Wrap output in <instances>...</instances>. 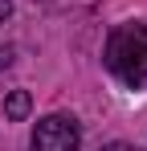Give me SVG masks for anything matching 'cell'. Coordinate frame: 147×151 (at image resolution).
Returning a JSON list of instances; mask_svg holds the SVG:
<instances>
[{"label": "cell", "mask_w": 147, "mask_h": 151, "mask_svg": "<svg viewBox=\"0 0 147 151\" xmlns=\"http://www.w3.org/2000/svg\"><path fill=\"white\" fill-rule=\"evenodd\" d=\"M29 110H33V98H29L24 90H12L8 102H4V119H24Z\"/></svg>", "instance_id": "obj_3"}, {"label": "cell", "mask_w": 147, "mask_h": 151, "mask_svg": "<svg viewBox=\"0 0 147 151\" xmlns=\"http://www.w3.org/2000/svg\"><path fill=\"white\" fill-rule=\"evenodd\" d=\"M78 147H82V131L66 114H49L33 131V151H78Z\"/></svg>", "instance_id": "obj_2"}, {"label": "cell", "mask_w": 147, "mask_h": 151, "mask_svg": "<svg viewBox=\"0 0 147 151\" xmlns=\"http://www.w3.org/2000/svg\"><path fill=\"white\" fill-rule=\"evenodd\" d=\"M8 12H12V4H8V0H0V25L8 21Z\"/></svg>", "instance_id": "obj_5"}, {"label": "cell", "mask_w": 147, "mask_h": 151, "mask_svg": "<svg viewBox=\"0 0 147 151\" xmlns=\"http://www.w3.org/2000/svg\"><path fill=\"white\" fill-rule=\"evenodd\" d=\"M106 65L122 82H143L147 78V21L122 25L106 41Z\"/></svg>", "instance_id": "obj_1"}, {"label": "cell", "mask_w": 147, "mask_h": 151, "mask_svg": "<svg viewBox=\"0 0 147 151\" xmlns=\"http://www.w3.org/2000/svg\"><path fill=\"white\" fill-rule=\"evenodd\" d=\"M102 151H139V147H131V143H106Z\"/></svg>", "instance_id": "obj_4"}]
</instances>
